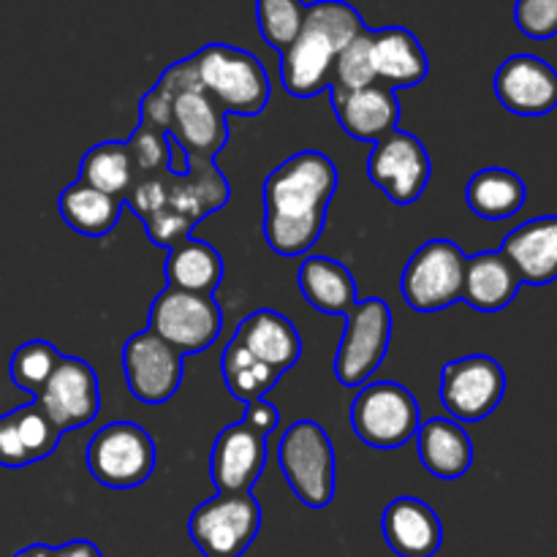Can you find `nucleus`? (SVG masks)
<instances>
[{
  "mask_svg": "<svg viewBox=\"0 0 557 557\" xmlns=\"http://www.w3.org/2000/svg\"><path fill=\"white\" fill-rule=\"evenodd\" d=\"M9 419L27 466L41 462L47 460L49 455H54V449L60 446V438H63V430L47 417V411L38 406V400H30L25 403V406L14 408V411L9 413Z\"/></svg>",
  "mask_w": 557,
  "mask_h": 557,
  "instance_id": "obj_32",
  "label": "nucleus"
},
{
  "mask_svg": "<svg viewBox=\"0 0 557 557\" xmlns=\"http://www.w3.org/2000/svg\"><path fill=\"white\" fill-rule=\"evenodd\" d=\"M150 332L183 357L201 354L221 337L223 310L212 294H190L166 286L150 308Z\"/></svg>",
  "mask_w": 557,
  "mask_h": 557,
  "instance_id": "obj_12",
  "label": "nucleus"
},
{
  "mask_svg": "<svg viewBox=\"0 0 557 557\" xmlns=\"http://www.w3.org/2000/svg\"><path fill=\"white\" fill-rule=\"evenodd\" d=\"M267 438L239 419L218 433L210 451V479L218 493H250L267 468Z\"/></svg>",
  "mask_w": 557,
  "mask_h": 557,
  "instance_id": "obj_17",
  "label": "nucleus"
},
{
  "mask_svg": "<svg viewBox=\"0 0 557 557\" xmlns=\"http://www.w3.org/2000/svg\"><path fill=\"white\" fill-rule=\"evenodd\" d=\"M33 400H38V406L47 411V417L63 433L85 428L101 411V389H98L96 370L85 359L63 357L54 373L49 375L47 386Z\"/></svg>",
  "mask_w": 557,
  "mask_h": 557,
  "instance_id": "obj_16",
  "label": "nucleus"
},
{
  "mask_svg": "<svg viewBox=\"0 0 557 557\" xmlns=\"http://www.w3.org/2000/svg\"><path fill=\"white\" fill-rule=\"evenodd\" d=\"M128 150L134 156L136 180L161 172V169L172 163V139L147 123L136 125V131L128 139Z\"/></svg>",
  "mask_w": 557,
  "mask_h": 557,
  "instance_id": "obj_36",
  "label": "nucleus"
},
{
  "mask_svg": "<svg viewBox=\"0 0 557 557\" xmlns=\"http://www.w3.org/2000/svg\"><path fill=\"white\" fill-rule=\"evenodd\" d=\"M495 96L520 117H544L557 109V71L536 54H511L495 71Z\"/></svg>",
  "mask_w": 557,
  "mask_h": 557,
  "instance_id": "obj_18",
  "label": "nucleus"
},
{
  "mask_svg": "<svg viewBox=\"0 0 557 557\" xmlns=\"http://www.w3.org/2000/svg\"><path fill=\"white\" fill-rule=\"evenodd\" d=\"M190 60L201 87L226 114L256 117L270 103V74L256 54L232 44H207Z\"/></svg>",
  "mask_w": 557,
  "mask_h": 557,
  "instance_id": "obj_5",
  "label": "nucleus"
},
{
  "mask_svg": "<svg viewBox=\"0 0 557 557\" xmlns=\"http://www.w3.org/2000/svg\"><path fill=\"white\" fill-rule=\"evenodd\" d=\"M525 196L520 174L500 166L482 169L466 185V205L482 221H509L525 207Z\"/></svg>",
  "mask_w": 557,
  "mask_h": 557,
  "instance_id": "obj_29",
  "label": "nucleus"
},
{
  "mask_svg": "<svg viewBox=\"0 0 557 557\" xmlns=\"http://www.w3.org/2000/svg\"><path fill=\"white\" fill-rule=\"evenodd\" d=\"M63 354L47 341H27L11 354L9 379L16 389L27 392L30 397H38V392L47 386L49 375L60 364Z\"/></svg>",
  "mask_w": 557,
  "mask_h": 557,
  "instance_id": "obj_33",
  "label": "nucleus"
},
{
  "mask_svg": "<svg viewBox=\"0 0 557 557\" xmlns=\"http://www.w3.org/2000/svg\"><path fill=\"white\" fill-rule=\"evenodd\" d=\"M234 341L264 368L286 375L302 357V335L277 310H256L239 321Z\"/></svg>",
  "mask_w": 557,
  "mask_h": 557,
  "instance_id": "obj_21",
  "label": "nucleus"
},
{
  "mask_svg": "<svg viewBox=\"0 0 557 557\" xmlns=\"http://www.w3.org/2000/svg\"><path fill=\"white\" fill-rule=\"evenodd\" d=\"M441 406L455 422H482L506 395V373L498 359L471 354L449 362L441 373Z\"/></svg>",
  "mask_w": 557,
  "mask_h": 557,
  "instance_id": "obj_14",
  "label": "nucleus"
},
{
  "mask_svg": "<svg viewBox=\"0 0 557 557\" xmlns=\"http://www.w3.org/2000/svg\"><path fill=\"white\" fill-rule=\"evenodd\" d=\"M123 373L131 395L145 406H161L183 384V354L150 330L131 335L123 346Z\"/></svg>",
  "mask_w": 557,
  "mask_h": 557,
  "instance_id": "obj_15",
  "label": "nucleus"
},
{
  "mask_svg": "<svg viewBox=\"0 0 557 557\" xmlns=\"http://www.w3.org/2000/svg\"><path fill=\"white\" fill-rule=\"evenodd\" d=\"M370 38H373V69L379 85H386L395 92L403 87L422 85L430 63L428 52L411 30L381 27V30H370Z\"/></svg>",
  "mask_w": 557,
  "mask_h": 557,
  "instance_id": "obj_24",
  "label": "nucleus"
},
{
  "mask_svg": "<svg viewBox=\"0 0 557 557\" xmlns=\"http://www.w3.org/2000/svg\"><path fill=\"white\" fill-rule=\"evenodd\" d=\"M297 283L310 308L326 315H348L354 305L359 302L357 281H354L351 270L341 261L330 259V256L305 259L297 272Z\"/></svg>",
  "mask_w": 557,
  "mask_h": 557,
  "instance_id": "obj_26",
  "label": "nucleus"
},
{
  "mask_svg": "<svg viewBox=\"0 0 557 557\" xmlns=\"http://www.w3.org/2000/svg\"><path fill=\"white\" fill-rule=\"evenodd\" d=\"M337 190V166L319 150H302L272 169L264 183V239L277 256H302L319 243Z\"/></svg>",
  "mask_w": 557,
  "mask_h": 557,
  "instance_id": "obj_2",
  "label": "nucleus"
},
{
  "mask_svg": "<svg viewBox=\"0 0 557 557\" xmlns=\"http://www.w3.org/2000/svg\"><path fill=\"white\" fill-rule=\"evenodd\" d=\"M515 22L522 36L547 41L557 36V0H517Z\"/></svg>",
  "mask_w": 557,
  "mask_h": 557,
  "instance_id": "obj_37",
  "label": "nucleus"
},
{
  "mask_svg": "<svg viewBox=\"0 0 557 557\" xmlns=\"http://www.w3.org/2000/svg\"><path fill=\"white\" fill-rule=\"evenodd\" d=\"M362 30V16L346 0L308 3L297 38L281 52V82L288 96L313 98L330 90L335 58Z\"/></svg>",
  "mask_w": 557,
  "mask_h": 557,
  "instance_id": "obj_4",
  "label": "nucleus"
},
{
  "mask_svg": "<svg viewBox=\"0 0 557 557\" xmlns=\"http://www.w3.org/2000/svg\"><path fill=\"white\" fill-rule=\"evenodd\" d=\"M305 9L302 0H256V22L267 47L286 52L302 27Z\"/></svg>",
  "mask_w": 557,
  "mask_h": 557,
  "instance_id": "obj_34",
  "label": "nucleus"
},
{
  "mask_svg": "<svg viewBox=\"0 0 557 557\" xmlns=\"http://www.w3.org/2000/svg\"><path fill=\"white\" fill-rule=\"evenodd\" d=\"M228 196L232 188L215 161L183 158V169H174L172 145V163L161 172L136 180L125 207H131L134 215L145 223L147 237L158 248L169 250L190 239V232L207 215L223 210Z\"/></svg>",
  "mask_w": 557,
  "mask_h": 557,
  "instance_id": "obj_1",
  "label": "nucleus"
},
{
  "mask_svg": "<svg viewBox=\"0 0 557 557\" xmlns=\"http://www.w3.org/2000/svg\"><path fill=\"white\" fill-rule=\"evenodd\" d=\"M466 261L451 239H430L408 259L400 275V294L417 313H438L462 299Z\"/></svg>",
  "mask_w": 557,
  "mask_h": 557,
  "instance_id": "obj_9",
  "label": "nucleus"
},
{
  "mask_svg": "<svg viewBox=\"0 0 557 557\" xmlns=\"http://www.w3.org/2000/svg\"><path fill=\"white\" fill-rule=\"evenodd\" d=\"M422 408L411 389L395 381L362 384L351 400V428L373 449H400L417 435Z\"/></svg>",
  "mask_w": 557,
  "mask_h": 557,
  "instance_id": "obj_7",
  "label": "nucleus"
},
{
  "mask_svg": "<svg viewBox=\"0 0 557 557\" xmlns=\"http://www.w3.org/2000/svg\"><path fill=\"white\" fill-rule=\"evenodd\" d=\"M79 180L125 205V199H128L136 185V166L128 141L109 139L90 147L79 163Z\"/></svg>",
  "mask_w": 557,
  "mask_h": 557,
  "instance_id": "obj_30",
  "label": "nucleus"
},
{
  "mask_svg": "<svg viewBox=\"0 0 557 557\" xmlns=\"http://www.w3.org/2000/svg\"><path fill=\"white\" fill-rule=\"evenodd\" d=\"M243 419L253 424L256 430H261L264 435H270L272 430L277 428V422H281V413H277V408L270 406L267 400H256L248 403V411H245Z\"/></svg>",
  "mask_w": 557,
  "mask_h": 557,
  "instance_id": "obj_39",
  "label": "nucleus"
},
{
  "mask_svg": "<svg viewBox=\"0 0 557 557\" xmlns=\"http://www.w3.org/2000/svg\"><path fill=\"white\" fill-rule=\"evenodd\" d=\"M277 462L292 493L308 509H326L335 498V446L313 419H299L283 433Z\"/></svg>",
  "mask_w": 557,
  "mask_h": 557,
  "instance_id": "obj_6",
  "label": "nucleus"
},
{
  "mask_svg": "<svg viewBox=\"0 0 557 557\" xmlns=\"http://www.w3.org/2000/svg\"><path fill=\"white\" fill-rule=\"evenodd\" d=\"M14 557H103L101 549L87 539H76V542L60 544V547H49V544H30V547L20 549Z\"/></svg>",
  "mask_w": 557,
  "mask_h": 557,
  "instance_id": "obj_38",
  "label": "nucleus"
},
{
  "mask_svg": "<svg viewBox=\"0 0 557 557\" xmlns=\"http://www.w3.org/2000/svg\"><path fill=\"white\" fill-rule=\"evenodd\" d=\"M221 373L223 384H226L228 395L243 400L245 406L256 400H264L267 392H272L277 386V381L283 375H277L275 370L264 368L261 362H256L237 341H228V346L223 348L221 357Z\"/></svg>",
  "mask_w": 557,
  "mask_h": 557,
  "instance_id": "obj_31",
  "label": "nucleus"
},
{
  "mask_svg": "<svg viewBox=\"0 0 557 557\" xmlns=\"http://www.w3.org/2000/svg\"><path fill=\"white\" fill-rule=\"evenodd\" d=\"M58 210L60 218L65 221V226L74 228L76 234L90 239H101L117 226L120 212H123V201L103 194V190L92 188V185L82 183V180H74V183L65 185L63 194H60Z\"/></svg>",
  "mask_w": 557,
  "mask_h": 557,
  "instance_id": "obj_28",
  "label": "nucleus"
},
{
  "mask_svg": "<svg viewBox=\"0 0 557 557\" xmlns=\"http://www.w3.org/2000/svg\"><path fill=\"white\" fill-rule=\"evenodd\" d=\"M163 275H166V286L215 297L223 283V256L210 243L190 237L169 248Z\"/></svg>",
  "mask_w": 557,
  "mask_h": 557,
  "instance_id": "obj_27",
  "label": "nucleus"
},
{
  "mask_svg": "<svg viewBox=\"0 0 557 557\" xmlns=\"http://www.w3.org/2000/svg\"><path fill=\"white\" fill-rule=\"evenodd\" d=\"M139 123L166 134L183 158L215 161L228 141L226 112L201 87L190 58L169 65L156 87L141 98Z\"/></svg>",
  "mask_w": 557,
  "mask_h": 557,
  "instance_id": "obj_3",
  "label": "nucleus"
},
{
  "mask_svg": "<svg viewBox=\"0 0 557 557\" xmlns=\"http://www.w3.org/2000/svg\"><path fill=\"white\" fill-rule=\"evenodd\" d=\"M332 98V109L351 139L379 141L386 134L397 131L400 123V101L397 92L386 85H368L359 90H326Z\"/></svg>",
  "mask_w": 557,
  "mask_h": 557,
  "instance_id": "obj_19",
  "label": "nucleus"
},
{
  "mask_svg": "<svg viewBox=\"0 0 557 557\" xmlns=\"http://www.w3.org/2000/svg\"><path fill=\"white\" fill-rule=\"evenodd\" d=\"M500 253L528 286H547L557 281V215L533 218L517 226L504 239Z\"/></svg>",
  "mask_w": 557,
  "mask_h": 557,
  "instance_id": "obj_22",
  "label": "nucleus"
},
{
  "mask_svg": "<svg viewBox=\"0 0 557 557\" xmlns=\"http://www.w3.org/2000/svg\"><path fill=\"white\" fill-rule=\"evenodd\" d=\"M417 451L424 471L444 482H457L473 466V441L460 422L435 417L417 430Z\"/></svg>",
  "mask_w": 557,
  "mask_h": 557,
  "instance_id": "obj_23",
  "label": "nucleus"
},
{
  "mask_svg": "<svg viewBox=\"0 0 557 557\" xmlns=\"http://www.w3.org/2000/svg\"><path fill=\"white\" fill-rule=\"evenodd\" d=\"M261 531L253 493H218L188 517V536L205 557H243Z\"/></svg>",
  "mask_w": 557,
  "mask_h": 557,
  "instance_id": "obj_10",
  "label": "nucleus"
},
{
  "mask_svg": "<svg viewBox=\"0 0 557 557\" xmlns=\"http://www.w3.org/2000/svg\"><path fill=\"white\" fill-rule=\"evenodd\" d=\"M368 177L386 199L408 207L422 199L433 177V161L422 139L408 131H392L384 139L373 141L368 158Z\"/></svg>",
  "mask_w": 557,
  "mask_h": 557,
  "instance_id": "obj_13",
  "label": "nucleus"
},
{
  "mask_svg": "<svg viewBox=\"0 0 557 557\" xmlns=\"http://www.w3.org/2000/svg\"><path fill=\"white\" fill-rule=\"evenodd\" d=\"M156 441L141 424L112 422L87 444V468L109 490L141 487L156 471Z\"/></svg>",
  "mask_w": 557,
  "mask_h": 557,
  "instance_id": "obj_8",
  "label": "nucleus"
},
{
  "mask_svg": "<svg viewBox=\"0 0 557 557\" xmlns=\"http://www.w3.org/2000/svg\"><path fill=\"white\" fill-rule=\"evenodd\" d=\"M368 85H375V69L373 38H370V27H364V30L359 33V36H354L335 58L330 90H359V87Z\"/></svg>",
  "mask_w": 557,
  "mask_h": 557,
  "instance_id": "obj_35",
  "label": "nucleus"
},
{
  "mask_svg": "<svg viewBox=\"0 0 557 557\" xmlns=\"http://www.w3.org/2000/svg\"><path fill=\"white\" fill-rule=\"evenodd\" d=\"M381 533L397 557H435L444 544V525L424 500L400 495L381 515Z\"/></svg>",
  "mask_w": 557,
  "mask_h": 557,
  "instance_id": "obj_20",
  "label": "nucleus"
},
{
  "mask_svg": "<svg viewBox=\"0 0 557 557\" xmlns=\"http://www.w3.org/2000/svg\"><path fill=\"white\" fill-rule=\"evenodd\" d=\"M522 281L500 250L468 256L462 277V302L479 313H498L515 302Z\"/></svg>",
  "mask_w": 557,
  "mask_h": 557,
  "instance_id": "obj_25",
  "label": "nucleus"
},
{
  "mask_svg": "<svg viewBox=\"0 0 557 557\" xmlns=\"http://www.w3.org/2000/svg\"><path fill=\"white\" fill-rule=\"evenodd\" d=\"M392 343V310L384 299H359L346 315L335 354V379L343 386L368 384L386 359Z\"/></svg>",
  "mask_w": 557,
  "mask_h": 557,
  "instance_id": "obj_11",
  "label": "nucleus"
}]
</instances>
